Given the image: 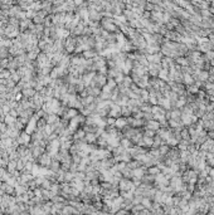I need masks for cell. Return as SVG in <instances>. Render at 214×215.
Here are the masks:
<instances>
[{
  "mask_svg": "<svg viewBox=\"0 0 214 215\" xmlns=\"http://www.w3.org/2000/svg\"><path fill=\"white\" fill-rule=\"evenodd\" d=\"M24 94H25V96H33V94H34V91L30 89V88H28V89L24 91Z\"/></svg>",
  "mask_w": 214,
  "mask_h": 215,
  "instance_id": "cell-1",
  "label": "cell"
}]
</instances>
